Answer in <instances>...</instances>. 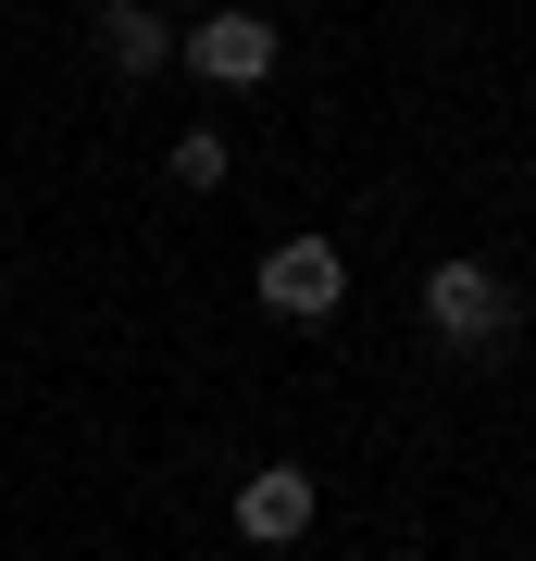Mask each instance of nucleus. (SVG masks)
Returning <instances> with one entry per match:
<instances>
[{"label":"nucleus","instance_id":"nucleus-1","mask_svg":"<svg viewBox=\"0 0 536 561\" xmlns=\"http://www.w3.org/2000/svg\"><path fill=\"white\" fill-rule=\"evenodd\" d=\"M250 287H262V312H275V324H338V300H350V262H338V238H275Z\"/></svg>","mask_w":536,"mask_h":561},{"label":"nucleus","instance_id":"nucleus-2","mask_svg":"<svg viewBox=\"0 0 536 561\" xmlns=\"http://www.w3.org/2000/svg\"><path fill=\"white\" fill-rule=\"evenodd\" d=\"M424 324H437V337L449 350H499V337H512V287H499L487 275V262H437V275H424Z\"/></svg>","mask_w":536,"mask_h":561},{"label":"nucleus","instance_id":"nucleus-3","mask_svg":"<svg viewBox=\"0 0 536 561\" xmlns=\"http://www.w3.org/2000/svg\"><path fill=\"white\" fill-rule=\"evenodd\" d=\"M175 62L213 76V88H262V76H275V25H262V13H199L175 38Z\"/></svg>","mask_w":536,"mask_h":561},{"label":"nucleus","instance_id":"nucleus-4","mask_svg":"<svg viewBox=\"0 0 536 561\" xmlns=\"http://www.w3.org/2000/svg\"><path fill=\"white\" fill-rule=\"evenodd\" d=\"M238 537H250V549L312 537V474H299V461H262V474H238Z\"/></svg>","mask_w":536,"mask_h":561},{"label":"nucleus","instance_id":"nucleus-5","mask_svg":"<svg viewBox=\"0 0 536 561\" xmlns=\"http://www.w3.org/2000/svg\"><path fill=\"white\" fill-rule=\"evenodd\" d=\"M100 62H113V76H162V62H175V25H162L150 0H100Z\"/></svg>","mask_w":536,"mask_h":561},{"label":"nucleus","instance_id":"nucleus-6","mask_svg":"<svg viewBox=\"0 0 536 561\" xmlns=\"http://www.w3.org/2000/svg\"><path fill=\"white\" fill-rule=\"evenodd\" d=\"M175 187H225V138H213V125L175 138Z\"/></svg>","mask_w":536,"mask_h":561}]
</instances>
